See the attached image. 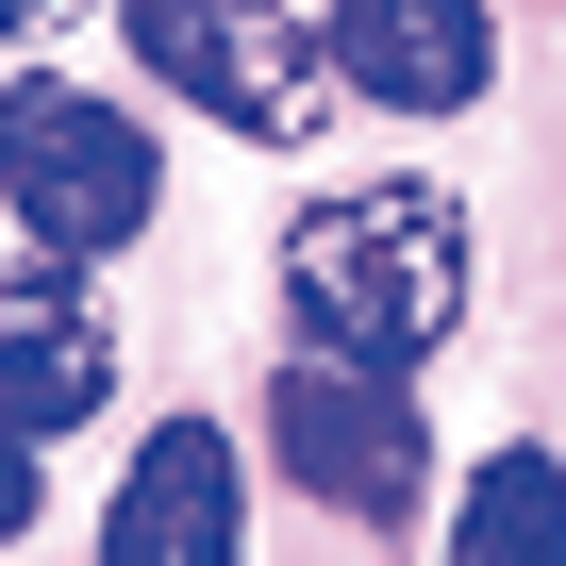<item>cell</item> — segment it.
Masks as SVG:
<instances>
[{"instance_id": "obj_10", "label": "cell", "mask_w": 566, "mask_h": 566, "mask_svg": "<svg viewBox=\"0 0 566 566\" xmlns=\"http://www.w3.org/2000/svg\"><path fill=\"white\" fill-rule=\"evenodd\" d=\"M51 18H84V0H0V34H51Z\"/></svg>"}, {"instance_id": "obj_8", "label": "cell", "mask_w": 566, "mask_h": 566, "mask_svg": "<svg viewBox=\"0 0 566 566\" xmlns=\"http://www.w3.org/2000/svg\"><path fill=\"white\" fill-rule=\"evenodd\" d=\"M450 566H566V467L549 450H483V483L450 516Z\"/></svg>"}, {"instance_id": "obj_1", "label": "cell", "mask_w": 566, "mask_h": 566, "mask_svg": "<svg viewBox=\"0 0 566 566\" xmlns=\"http://www.w3.org/2000/svg\"><path fill=\"white\" fill-rule=\"evenodd\" d=\"M467 200L450 184H334V200H301L283 217V317H301V350H334V367H433L450 334H467Z\"/></svg>"}, {"instance_id": "obj_3", "label": "cell", "mask_w": 566, "mask_h": 566, "mask_svg": "<svg viewBox=\"0 0 566 566\" xmlns=\"http://www.w3.org/2000/svg\"><path fill=\"white\" fill-rule=\"evenodd\" d=\"M117 34H134V67L167 101H200L250 150H317L334 101H350L334 51H317V18H283V0H117Z\"/></svg>"}, {"instance_id": "obj_4", "label": "cell", "mask_w": 566, "mask_h": 566, "mask_svg": "<svg viewBox=\"0 0 566 566\" xmlns=\"http://www.w3.org/2000/svg\"><path fill=\"white\" fill-rule=\"evenodd\" d=\"M266 450H283L301 500H334V516H367V533H400L417 483H433L417 384H400V367H334V350H301V367L266 384Z\"/></svg>"}, {"instance_id": "obj_7", "label": "cell", "mask_w": 566, "mask_h": 566, "mask_svg": "<svg viewBox=\"0 0 566 566\" xmlns=\"http://www.w3.org/2000/svg\"><path fill=\"white\" fill-rule=\"evenodd\" d=\"M317 51H334V84L384 101V117H467V101L500 84V18H483V0H334Z\"/></svg>"}, {"instance_id": "obj_6", "label": "cell", "mask_w": 566, "mask_h": 566, "mask_svg": "<svg viewBox=\"0 0 566 566\" xmlns=\"http://www.w3.org/2000/svg\"><path fill=\"white\" fill-rule=\"evenodd\" d=\"M101 566H250V467H233L217 417L134 433V467L101 500Z\"/></svg>"}, {"instance_id": "obj_9", "label": "cell", "mask_w": 566, "mask_h": 566, "mask_svg": "<svg viewBox=\"0 0 566 566\" xmlns=\"http://www.w3.org/2000/svg\"><path fill=\"white\" fill-rule=\"evenodd\" d=\"M34 533V433H0V549Z\"/></svg>"}, {"instance_id": "obj_2", "label": "cell", "mask_w": 566, "mask_h": 566, "mask_svg": "<svg viewBox=\"0 0 566 566\" xmlns=\"http://www.w3.org/2000/svg\"><path fill=\"white\" fill-rule=\"evenodd\" d=\"M150 200H167V150H150L134 101H101V84H0V217H18L34 250L101 266V250L150 233Z\"/></svg>"}, {"instance_id": "obj_5", "label": "cell", "mask_w": 566, "mask_h": 566, "mask_svg": "<svg viewBox=\"0 0 566 566\" xmlns=\"http://www.w3.org/2000/svg\"><path fill=\"white\" fill-rule=\"evenodd\" d=\"M117 400V317L67 250H18L0 266V433H84Z\"/></svg>"}]
</instances>
